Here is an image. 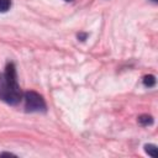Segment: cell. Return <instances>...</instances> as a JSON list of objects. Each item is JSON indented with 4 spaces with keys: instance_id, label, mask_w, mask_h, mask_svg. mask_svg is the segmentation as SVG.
<instances>
[{
    "instance_id": "4",
    "label": "cell",
    "mask_w": 158,
    "mask_h": 158,
    "mask_svg": "<svg viewBox=\"0 0 158 158\" xmlns=\"http://www.w3.org/2000/svg\"><path fill=\"white\" fill-rule=\"evenodd\" d=\"M143 84H144L146 86H148V88H152V86H154V84H156V78H154L153 75H146V77L143 78Z\"/></svg>"
},
{
    "instance_id": "7",
    "label": "cell",
    "mask_w": 158,
    "mask_h": 158,
    "mask_svg": "<svg viewBox=\"0 0 158 158\" xmlns=\"http://www.w3.org/2000/svg\"><path fill=\"white\" fill-rule=\"evenodd\" d=\"M152 1H153V2H157V1H158V0H152Z\"/></svg>"
},
{
    "instance_id": "8",
    "label": "cell",
    "mask_w": 158,
    "mask_h": 158,
    "mask_svg": "<svg viewBox=\"0 0 158 158\" xmlns=\"http://www.w3.org/2000/svg\"><path fill=\"white\" fill-rule=\"evenodd\" d=\"M65 1H70V0H65Z\"/></svg>"
},
{
    "instance_id": "3",
    "label": "cell",
    "mask_w": 158,
    "mask_h": 158,
    "mask_svg": "<svg viewBox=\"0 0 158 158\" xmlns=\"http://www.w3.org/2000/svg\"><path fill=\"white\" fill-rule=\"evenodd\" d=\"M138 122L143 126H147V125H152L153 123V118L152 116H148V115H142L138 117Z\"/></svg>"
},
{
    "instance_id": "6",
    "label": "cell",
    "mask_w": 158,
    "mask_h": 158,
    "mask_svg": "<svg viewBox=\"0 0 158 158\" xmlns=\"http://www.w3.org/2000/svg\"><path fill=\"white\" fill-rule=\"evenodd\" d=\"M11 0H0V12H5L10 9Z\"/></svg>"
},
{
    "instance_id": "1",
    "label": "cell",
    "mask_w": 158,
    "mask_h": 158,
    "mask_svg": "<svg viewBox=\"0 0 158 158\" xmlns=\"http://www.w3.org/2000/svg\"><path fill=\"white\" fill-rule=\"evenodd\" d=\"M21 98L22 93L17 84L15 65L9 63L5 68V72L0 74V99L7 104L16 105Z\"/></svg>"
},
{
    "instance_id": "5",
    "label": "cell",
    "mask_w": 158,
    "mask_h": 158,
    "mask_svg": "<svg viewBox=\"0 0 158 158\" xmlns=\"http://www.w3.org/2000/svg\"><path fill=\"white\" fill-rule=\"evenodd\" d=\"M144 149H146V152H147L151 157H153V158L157 157V147H156L154 144H146V146H144Z\"/></svg>"
},
{
    "instance_id": "2",
    "label": "cell",
    "mask_w": 158,
    "mask_h": 158,
    "mask_svg": "<svg viewBox=\"0 0 158 158\" xmlns=\"http://www.w3.org/2000/svg\"><path fill=\"white\" fill-rule=\"evenodd\" d=\"M25 109L30 112H40L46 110V102L43 98L36 91L25 93Z\"/></svg>"
}]
</instances>
